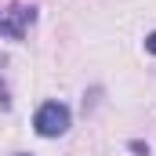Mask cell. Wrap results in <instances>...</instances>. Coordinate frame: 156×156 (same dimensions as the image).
<instances>
[{"mask_svg":"<svg viewBox=\"0 0 156 156\" xmlns=\"http://www.w3.org/2000/svg\"><path fill=\"white\" fill-rule=\"evenodd\" d=\"M69 123H73V116L62 102H44L37 109V116H33V127H37L40 138H62L69 131Z\"/></svg>","mask_w":156,"mask_h":156,"instance_id":"cell-1","label":"cell"},{"mask_svg":"<svg viewBox=\"0 0 156 156\" xmlns=\"http://www.w3.org/2000/svg\"><path fill=\"white\" fill-rule=\"evenodd\" d=\"M37 22V7H26V4H11V7H0V33L7 40H22L29 33V26Z\"/></svg>","mask_w":156,"mask_h":156,"instance_id":"cell-2","label":"cell"},{"mask_svg":"<svg viewBox=\"0 0 156 156\" xmlns=\"http://www.w3.org/2000/svg\"><path fill=\"white\" fill-rule=\"evenodd\" d=\"M145 51H149V55H156V33H149V37H145Z\"/></svg>","mask_w":156,"mask_h":156,"instance_id":"cell-3","label":"cell"},{"mask_svg":"<svg viewBox=\"0 0 156 156\" xmlns=\"http://www.w3.org/2000/svg\"><path fill=\"white\" fill-rule=\"evenodd\" d=\"M18 156H29V153H18Z\"/></svg>","mask_w":156,"mask_h":156,"instance_id":"cell-4","label":"cell"}]
</instances>
